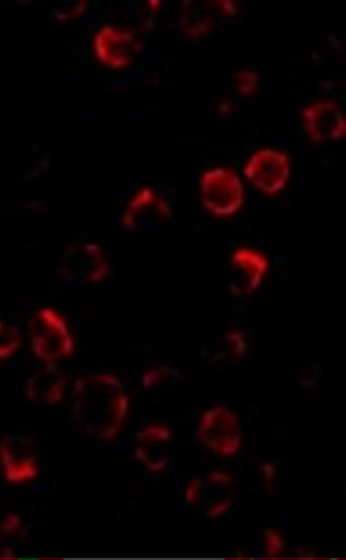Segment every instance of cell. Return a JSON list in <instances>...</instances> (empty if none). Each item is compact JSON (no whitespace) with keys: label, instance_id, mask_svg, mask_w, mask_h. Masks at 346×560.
Returning a JSON list of instances; mask_svg holds the SVG:
<instances>
[{"label":"cell","instance_id":"6da1fadb","mask_svg":"<svg viewBox=\"0 0 346 560\" xmlns=\"http://www.w3.org/2000/svg\"><path fill=\"white\" fill-rule=\"evenodd\" d=\"M73 407L75 419L86 433L109 440L120 433L129 400L118 377L93 374L76 381Z\"/></svg>","mask_w":346,"mask_h":560},{"label":"cell","instance_id":"7a4b0ae2","mask_svg":"<svg viewBox=\"0 0 346 560\" xmlns=\"http://www.w3.org/2000/svg\"><path fill=\"white\" fill-rule=\"evenodd\" d=\"M30 347L45 364L69 358L75 352V341L65 319L53 308L37 312L29 324Z\"/></svg>","mask_w":346,"mask_h":560},{"label":"cell","instance_id":"3957f363","mask_svg":"<svg viewBox=\"0 0 346 560\" xmlns=\"http://www.w3.org/2000/svg\"><path fill=\"white\" fill-rule=\"evenodd\" d=\"M201 197L205 208L214 216H234L244 201L242 181L233 170L212 169L203 175Z\"/></svg>","mask_w":346,"mask_h":560},{"label":"cell","instance_id":"277c9868","mask_svg":"<svg viewBox=\"0 0 346 560\" xmlns=\"http://www.w3.org/2000/svg\"><path fill=\"white\" fill-rule=\"evenodd\" d=\"M0 464L5 480L10 484L34 481L40 472L34 444L18 434L7 435L0 440Z\"/></svg>","mask_w":346,"mask_h":560},{"label":"cell","instance_id":"5b68a950","mask_svg":"<svg viewBox=\"0 0 346 560\" xmlns=\"http://www.w3.org/2000/svg\"><path fill=\"white\" fill-rule=\"evenodd\" d=\"M290 173L288 156L270 148L255 153L244 169V174L251 184L269 195H275L285 189Z\"/></svg>","mask_w":346,"mask_h":560},{"label":"cell","instance_id":"8992f818","mask_svg":"<svg viewBox=\"0 0 346 560\" xmlns=\"http://www.w3.org/2000/svg\"><path fill=\"white\" fill-rule=\"evenodd\" d=\"M269 270L267 257L258 251L241 247L229 267V288L236 298L251 295L261 285Z\"/></svg>","mask_w":346,"mask_h":560},{"label":"cell","instance_id":"52a82bcc","mask_svg":"<svg viewBox=\"0 0 346 560\" xmlns=\"http://www.w3.org/2000/svg\"><path fill=\"white\" fill-rule=\"evenodd\" d=\"M138 51L133 34L111 26L104 27L95 40V52L107 67L121 70L128 67Z\"/></svg>","mask_w":346,"mask_h":560},{"label":"cell","instance_id":"ba28073f","mask_svg":"<svg viewBox=\"0 0 346 560\" xmlns=\"http://www.w3.org/2000/svg\"><path fill=\"white\" fill-rule=\"evenodd\" d=\"M303 118L313 141H336L345 135L344 114L333 102H320L307 107L303 112Z\"/></svg>","mask_w":346,"mask_h":560},{"label":"cell","instance_id":"9c48e42d","mask_svg":"<svg viewBox=\"0 0 346 560\" xmlns=\"http://www.w3.org/2000/svg\"><path fill=\"white\" fill-rule=\"evenodd\" d=\"M140 441L136 449L137 458L153 472L162 471L169 464L170 457L166 446L171 442L172 434L168 427L150 425L137 434Z\"/></svg>","mask_w":346,"mask_h":560},{"label":"cell","instance_id":"30bf717a","mask_svg":"<svg viewBox=\"0 0 346 560\" xmlns=\"http://www.w3.org/2000/svg\"><path fill=\"white\" fill-rule=\"evenodd\" d=\"M65 380L55 364L46 366L29 378L27 383V397L35 403L46 405L60 404L64 397Z\"/></svg>","mask_w":346,"mask_h":560},{"label":"cell","instance_id":"8fae6325","mask_svg":"<svg viewBox=\"0 0 346 560\" xmlns=\"http://www.w3.org/2000/svg\"><path fill=\"white\" fill-rule=\"evenodd\" d=\"M22 347V335L18 326L0 320V361L11 358Z\"/></svg>","mask_w":346,"mask_h":560},{"label":"cell","instance_id":"7c38bea8","mask_svg":"<svg viewBox=\"0 0 346 560\" xmlns=\"http://www.w3.org/2000/svg\"><path fill=\"white\" fill-rule=\"evenodd\" d=\"M238 91L243 96L254 94L259 85V77L251 71H244L237 77Z\"/></svg>","mask_w":346,"mask_h":560},{"label":"cell","instance_id":"4fadbf2b","mask_svg":"<svg viewBox=\"0 0 346 560\" xmlns=\"http://www.w3.org/2000/svg\"><path fill=\"white\" fill-rule=\"evenodd\" d=\"M266 552L271 558H277L284 551L285 541L280 534L274 530L266 531Z\"/></svg>","mask_w":346,"mask_h":560},{"label":"cell","instance_id":"5bb4252c","mask_svg":"<svg viewBox=\"0 0 346 560\" xmlns=\"http://www.w3.org/2000/svg\"><path fill=\"white\" fill-rule=\"evenodd\" d=\"M172 369H170L169 367H162V368H158L155 370H152L150 372H147L144 376H143V386L145 388H151L155 385H157L159 382H161L163 380L164 376H167L169 374H171Z\"/></svg>","mask_w":346,"mask_h":560},{"label":"cell","instance_id":"9a60e30c","mask_svg":"<svg viewBox=\"0 0 346 560\" xmlns=\"http://www.w3.org/2000/svg\"><path fill=\"white\" fill-rule=\"evenodd\" d=\"M22 526V519L19 515L10 514L0 525V535H9L18 532Z\"/></svg>","mask_w":346,"mask_h":560},{"label":"cell","instance_id":"2e32d148","mask_svg":"<svg viewBox=\"0 0 346 560\" xmlns=\"http://www.w3.org/2000/svg\"><path fill=\"white\" fill-rule=\"evenodd\" d=\"M203 487V482L201 479H194L191 481L186 489V501L188 505H194L199 500L200 490Z\"/></svg>","mask_w":346,"mask_h":560},{"label":"cell","instance_id":"e0dca14e","mask_svg":"<svg viewBox=\"0 0 346 560\" xmlns=\"http://www.w3.org/2000/svg\"><path fill=\"white\" fill-rule=\"evenodd\" d=\"M226 340L230 343H234V353L237 356H242L246 352V342L239 332H232L227 334Z\"/></svg>","mask_w":346,"mask_h":560},{"label":"cell","instance_id":"ac0fdd59","mask_svg":"<svg viewBox=\"0 0 346 560\" xmlns=\"http://www.w3.org/2000/svg\"><path fill=\"white\" fill-rule=\"evenodd\" d=\"M230 506H232V499L228 498L220 502L219 504L209 508L207 510V516L209 518H219L227 512Z\"/></svg>","mask_w":346,"mask_h":560},{"label":"cell","instance_id":"d6986e66","mask_svg":"<svg viewBox=\"0 0 346 560\" xmlns=\"http://www.w3.org/2000/svg\"><path fill=\"white\" fill-rule=\"evenodd\" d=\"M209 482L214 484L230 485L233 483L232 476L220 471H214L209 474Z\"/></svg>","mask_w":346,"mask_h":560},{"label":"cell","instance_id":"ffe728a7","mask_svg":"<svg viewBox=\"0 0 346 560\" xmlns=\"http://www.w3.org/2000/svg\"><path fill=\"white\" fill-rule=\"evenodd\" d=\"M260 470L262 471L263 475H265L268 488L270 489L273 486L275 475H276V468L273 464H263L260 466Z\"/></svg>","mask_w":346,"mask_h":560}]
</instances>
